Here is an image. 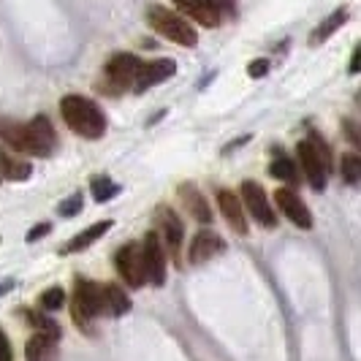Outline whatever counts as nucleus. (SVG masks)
<instances>
[{"mask_svg":"<svg viewBox=\"0 0 361 361\" xmlns=\"http://www.w3.org/2000/svg\"><path fill=\"white\" fill-rule=\"evenodd\" d=\"M267 71H269V60H255V63H250V66H247V73H250L253 79L267 76Z\"/></svg>","mask_w":361,"mask_h":361,"instance_id":"c85d7f7f","label":"nucleus"},{"mask_svg":"<svg viewBox=\"0 0 361 361\" xmlns=\"http://www.w3.org/2000/svg\"><path fill=\"white\" fill-rule=\"evenodd\" d=\"M11 288H14V280H3V283H0V296H3V293H8Z\"/></svg>","mask_w":361,"mask_h":361,"instance_id":"473e14b6","label":"nucleus"},{"mask_svg":"<svg viewBox=\"0 0 361 361\" xmlns=\"http://www.w3.org/2000/svg\"><path fill=\"white\" fill-rule=\"evenodd\" d=\"M104 296H106V312H111V315H126L130 310V299L120 286H114V283L104 286Z\"/></svg>","mask_w":361,"mask_h":361,"instance_id":"aec40b11","label":"nucleus"},{"mask_svg":"<svg viewBox=\"0 0 361 361\" xmlns=\"http://www.w3.org/2000/svg\"><path fill=\"white\" fill-rule=\"evenodd\" d=\"M147 25L158 33V36L169 38V41H174V44H180V47H196L199 44V36H196V30L188 25V19H182L180 14H174V11H169L166 6H149L147 8Z\"/></svg>","mask_w":361,"mask_h":361,"instance_id":"f03ea898","label":"nucleus"},{"mask_svg":"<svg viewBox=\"0 0 361 361\" xmlns=\"http://www.w3.org/2000/svg\"><path fill=\"white\" fill-rule=\"evenodd\" d=\"M142 253V267H145V280L149 286L161 288L166 283V247H163L158 231H149L145 236V242L139 245Z\"/></svg>","mask_w":361,"mask_h":361,"instance_id":"20e7f679","label":"nucleus"},{"mask_svg":"<svg viewBox=\"0 0 361 361\" xmlns=\"http://www.w3.org/2000/svg\"><path fill=\"white\" fill-rule=\"evenodd\" d=\"M117 193H120V185L111 182L109 177H95L92 180V196H95V201H109L114 199Z\"/></svg>","mask_w":361,"mask_h":361,"instance_id":"393cba45","label":"nucleus"},{"mask_svg":"<svg viewBox=\"0 0 361 361\" xmlns=\"http://www.w3.org/2000/svg\"><path fill=\"white\" fill-rule=\"evenodd\" d=\"M142 68V60L136 57V54L130 52H120L114 54L111 60L106 63V85H109V92H126L133 87V79H136V73Z\"/></svg>","mask_w":361,"mask_h":361,"instance_id":"39448f33","label":"nucleus"},{"mask_svg":"<svg viewBox=\"0 0 361 361\" xmlns=\"http://www.w3.org/2000/svg\"><path fill=\"white\" fill-rule=\"evenodd\" d=\"M155 223H158V236H161L163 247L177 258V255H180V247H182V239H185L182 220L177 217V212H174L171 207H158Z\"/></svg>","mask_w":361,"mask_h":361,"instance_id":"1a4fd4ad","label":"nucleus"},{"mask_svg":"<svg viewBox=\"0 0 361 361\" xmlns=\"http://www.w3.org/2000/svg\"><path fill=\"white\" fill-rule=\"evenodd\" d=\"M345 19H348V11H345V8L334 11V14L326 19V22H321V27H315V30H312L310 44H321V41H326V38H329L334 30H337V27H340V25H345Z\"/></svg>","mask_w":361,"mask_h":361,"instance_id":"4be33fe9","label":"nucleus"},{"mask_svg":"<svg viewBox=\"0 0 361 361\" xmlns=\"http://www.w3.org/2000/svg\"><path fill=\"white\" fill-rule=\"evenodd\" d=\"M73 321L76 326H87L92 318H98L101 312H106V296L104 286L92 283V280H76L73 283Z\"/></svg>","mask_w":361,"mask_h":361,"instance_id":"7ed1b4c3","label":"nucleus"},{"mask_svg":"<svg viewBox=\"0 0 361 361\" xmlns=\"http://www.w3.org/2000/svg\"><path fill=\"white\" fill-rule=\"evenodd\" d=\"M343 166H340V174H343V180L348 182V185H356V182L361 180V158L359 155H343Z\"/></svg>","mask_w":361,"mask_h":361,"instance_id":"b1692460","label":"nucleus"},{"mask_svg":"<svg viewBox=\"0 0 361 361\" xmlns=\"http://www.w3.org/2000/svg\"><path fill=\"white\" fill-rule=\"evenodd\" d=\"M217 207H220V212L226 217V223L231 226V231L239 236L247 234V212H245V207H242V201L236 193L231 190H220L217 193Z\"/></svg>","mask_w":361,"mask_h":361,"instance_id":"ddd939ff","label":"nucleus"},{"mask_svg":"<svg viewBox=\"0 0 361 361\" xmlns=\"http://www.w3.org/2000/svg\"><path fill=\"white\" fill-rule=\"evenodd\" d=\"M79 209H82V193H73V196H68L60 204V215L63 217H73Z\"/></svg>","mask_w":361,"mask_h":361,"instance_id":"cd10ccee","label":"nucleus"},{"mask_svg":"<svg viewBox=\"0 0 361 361\" xmlns=\"http://www.w3.org/2000/svg\"><path fill=\"white\" fill-rule=\"evenodd\" d=\"M114 267L120 271V277L126 280L130 288H142L145 280V267H142V253H139V245L136 242H128L123 245L117 255H114Z\"/></svg>","mask_w":361,"mask_h":361,"instance_id":"6e6552de","label":"nucleus"},{"mask_svg":"<svg viewBox=\"0 0 361 361\" xmlns=\"http://www.w3.org/2000/svg\"><path fill=\"white\" fill-rule=\"evenodd\" d=\"M0 180H3V169H0Z\"/></svg>","mask_w":361,"mask_h":361,"instance_id":"72a5a7b5","label":"nucleus"},{"mask_svg":"<svg viewBox=\"0 0 361 361\" xmlns=\"http://www.w3.org/2000/svg\"><path fill=\"white\" fill-rule=\"evenodd\" d=\"M223 247H226V242L215 234V231H199V234L193 236V242H190V247H188V261L190 264H207L209 258H215L217 253H223Z\"/></svg>","mask_w":361,"mask_h":361,"instance_id":"2eb2a0df","label":"nucleus"},{"mask_svg":"<svg viewBox=\"0 0 361 361\" xmlns=\"http://www.w3.org/2000/svg\"><path fill=\"white\" fill-rule=\"evenodd\" d=\"M25 139H27V152L36 158H49L54 145H57V133H54L49 117L38 114L25 126Z\"/></svg>","mask_w":361,"mask_h":361,"instance_id":"0eeeda50","label":"nucleus"},{"mask_svg":"<svg viewBox=\"0 0 361 361\" xmlns=\"http://www.w3.org/2000/svg\"><path fill=\"white\" fill-rule=\"evenodd\" d=\"M0 139L17 152H27V139H25V126H19L17 120L0 117Z\"/></svg>","mask_w":361,"mask_h":361,"instance_id":"6ab92c4d","label":"nucleus"},{"mask_svg":"<svg viewBox=\"0 0 361 361\" xmlns=\"http://www.w3.org/2000/svg\"><path fill=\"white\" fill-rule=\"evenodd\" d=\"M0 169H3V174H6L8 180H14V182L27 180V177L33 174V166H30V163L11 161V158H0Z\"/></svg>","mask_w":361,"mask_h":361,"instance_id":"5701e85b","label":"nucleus"},{"mask_svg":"<svg viewBox=\"0 0 361 361\" xmlns=\"http://www.w3.org/2000/svg\"><path fill=\"white\" fill-rule=\"evenodd\" d=\"M174 73H177V63H174V60H166V57L142 63V68H139V73H136L130 90L142 95V92L149 90V87H155V85H161V82H166V79H171Z\"/></svg>","mask_w":361,"mask_h":361,"instance_id":"9d476101","label":"nucleus"},{"mask_svg":"<svg viewBox=\"0 0 361 361\" xmlns=\"http://www.w3.org/2000/svg\"><path fill=\"white\" fill-rule=\"evenodd\" d=\"M174 6L182 14L199 22L204 27H217L223 14V0H174Z\"/></svg>","mask_w":361,"mask_h":361,"instance_id":"9b49d317","label":"nucleus"},{"mask_svg":"<svg viewBox=\"0 0 361 361\" xmlns=\"http://www.w3.org/2000/svg\"><path fill=\"white\" fill-rule=\"evenodd\" d=\"M242 201H245V212L253 217L258 226L277 228V215H274L269 199H267V193H264V188L258 182H242Z\"/></svg>","mask_w":361,"mask_h":361,"instance_id":"423d86ee","label":"nucleus"},{"mask_svg":"<svg viewBox=\"0 0 361 361\" xmlns=\"http://www.w3.org/2000/svg\"><path fill=\"white\" fill-rule=\"evenodd\" d=\"M307 142H310V147L315 149V155H318V158L324 161L326 169L331 171V169H334V155H331V149H329V145H326V139H324V136L312 130V133H310V139H307Z\"/></svg>","mask_w":361,"mask_h":361,"instance_id":"a878e982","label":"nucleus"},{"mask_svg":"<svg viewBox=\"0 0 361 361\" xmlns=\"http://www.w3.org/2000/svg\"><path fill=\"white\" fill-rule=\"evenodd\" d=\"M63 302H66V293H63V288H49V290H44V296H41V305H44V310H60V307H63Z\"/></svg>","mask_w":361,"mask_h":361,"instance_id":"bb28decb","label":"nucleus"},{"mask_svg":"<svg viewBox=\"0 0 361 361\" xmlns=\"http://www.w3.org/2000/svg\"><path fill=\"white\" fill-rule=\"evenodd\" d=\"M49 223H41V226H36V228H30V234H27V242H36V239H41V236L49 234Z\"/></svg>","mask_w":361,"mask_h":361,"instance_id":"c756f323","label":"nucleus"},{"mask_svg":"<svg viewBox=\"0 0 361 361\" xmlns=\"http://www.w3.org/2000/svg\"><path fill=\"white\" fill-rule=\"evenodd\" d=\"M274 201H277L280 212L288 217L296 228H312V215H310L307 204L296 196V190L280 188V190L274 193Z\"/></svg>","mask_w":361,"mask_h":361,"instance_id":"f8f14e48","label":"nucleus"},{"mask_svg":"<svg viewBox=\"0 0 361 361\" xmlns=\"http://www.w3.org/2000/svg\"><path fill=\"white\" fill-rule=\"evenodd\" d=\"M60 114H63V120L68 123L73 133H79L85 139H101L106 133V114L90 98L66 95L60 101Z\"/></svg>","mask_w":361,"mask_h":361,"instance_id":"f257e3e1","label":"nucleus"},{"mask_svg":"<svg viewBox=\"0 0 361 361\" xmlns=\"http://www.w3.org/2000/svg\"><path fill=\"white\" fill-rule=\"evenodd\" d=\"M269 174H271V177H277V180L290 182V185H299V171H296V163L290 161V158H286L283 152H277V158L271 161Z\"/></svg>","mask_w":361,"mask_h":361,"instance_id":"412c9836","label":"nucleus"},{"mask_svg":"<svg viewBox=\"0 0 361 361\" xmlns=\"http://www.w3.org/2000/svg\"><path fill=\"white\" fill-rule=\"evenodd\" d=\"M57 340H60V331H36L27 340V348H25L27 361H54Z\"/></svg>","mask_w":361,"mask_h":361,"instance_id":"dca6fc26","label":"nucleus"},{"mask_svg":"<svg viewBox=\"0 0 361 361\" xmlns=\"http://www.w3.org/2000/svg\"><path fill=\"white\" fill-rule=\"evenodd\" d=\"M111 226H114L111 220H101V223H95V226H90V228H85L82 234H76L73 239H68V242H66V247H63V255H71V253H82V250H87L92 242H98L101 236L106 234Z\"/></svg>","mask_w":361,"mask_h":361,"instance_id":"f3484780","label":"nucleus"},{"mask_svg":"<svg viewBox=\"0 0 361 361\" xmlns=\"http://www.w3.org/2000/svg\"><path fill=\"white\" fill-rule=\"evenodd\" d=\"M0 361H11V345L3 331H0Z\"/></svg>","mask_w":361,"mask_h":361,"instance_id":"7c9ffc66","label":"nucleus"},{"mask_svg":"<svg viewBox=\"0 0 361 361\" xmlns=\"http://www.w3.org/2000/svg\"><path fill=\"white\" fill-rule=\"evenodd\" d=\"M180 199L199 223H212V209H209L207 199L196 190V185H180Z\"/></svg>","mask_w":361,"mask_h":361,"instance_id":"a211bd4d","label":"nucleus"},{"mask_svg":"<svg viewBox=\"0 0 361 361\" xmlns=\"http://www.w3.org/2000/svg\"><path fill=\"white\" fill-rule=\"evenodd\" d=\"M359 57H361V52L356 49V52H353V60H350V73H359Z\"/></svg>","mask_w":361,"mask_h":361,"instance_id":"2f4dec72","label":"nucleus"},{"mask_svg":"<svg viewBox=\"0 0 361 361\" xmlns=\"http://www.w3.org/2000/svg\"><path fill=\"white\" fill-rule=\"evenodd\" d=\"M299 163H302V171H305V177L307 182L315 188V190H324L326 188V180H329V169L324 166V161L315 155V149L310 147V142H299Z\"/></svg>","mask_w":361,"mask_h":361,"instance_id":"4468645a","label":"nucleus"}]
</instances>
